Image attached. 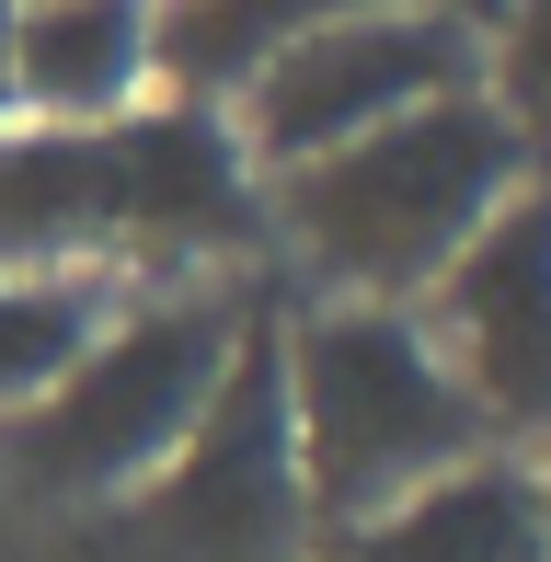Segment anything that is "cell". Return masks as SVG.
Masks as SVG:
<instances>
[{
    "label": "cell",
    "mask_w": 551,
    "mask_h": 562,
    "mask_svg": "<svg viewBox=\"0 0 551 562\" xmlns=\"http://www.w3.org/2000/svg\"><path fill=\"white\" fill-rule=\"evenodd\" d=\"M265 241V172L218 104L149 92L115 126H0V276H58L92 252L207 265Z\"/></svg>",
    "instance_id": "6da1fadb"
},
{
    "label": "cell",
    "mask_w": 551,
    "mask_h": 562,
    "mask_svg": "<svg viewBox=\"0 0 551 562\" xmlns=\"http://www.w3.org/2000/svg\"><path fill=\"white\" fill-rule=\"evenodd\" d=\"M517 184H540L529 138L494 115V92H437V104L368 126V138L322 149V161L276 172L265 218L334 276L345 299H391L414 311L437 288V265L471 241Z\"/></svg>",
    "instance_id": "7a4b0ae2"
},
{
    "label": "cell",
    "mask_w": 551,
    "mask_h": 562,
    "mask_svg": "<svg viewBox=\"0 0 551 562\" xmlns=\"http://www.w3.org/2000/svg\"><path fill=\"white\" fill-rule=\"evenodd\" d=\"M276 379H288L299 517L368 528L494 448L471 391L448 379V356L425 345V322L391 299H334L311 322H276Z\"/></svg>",
    "instance_id": "3957f363"
},
{
    "label": "cell",
    "mask_w": 551,
    "mask_h": 562,
    "mask_svg": "<svg viewBox=\"0 0 551 562\" xmlns=\"http://www.w3.org/2000/svg\"><path fill=\"white\" fill-rule=\"evenodd\" d=\"M241 322H254V299H230V288H184V299H149V311H115L23 414H0L12 482H35L58 505L138 494L184 448V425L207 414Z\"/></svg>",
    "instance_id": "277c9868"
},
{
    "label": "cell",
    "mask_w": 551,
    "mask_h": 562,
    "mask_svg": "<svg viewBox=\"0 0 551 562\" xmlns=\"http://www.w3.org/2000/svg\"><path fill=\"white\" fill-rule=\"evenodd\" d=\"M437 92H483V23H460L448 0H414V12L311 23V35L276 46L218 115H230L241 161L276 184V172H299V161H322V149L368 138V126L437 104Z\"/></svg>",
    "instance_id": "5b68a950"
},
{
    "label": "cell",
    "mask_w": 551,
    "mask_h": 562,
    "mask_svg": "<svg viewBox=\"0 0 551 562\" xmlns=\"http://www.w3.org/2000/svg\"><path fill=\"white\" fill-rule=\"evenodd\" d=\"M149 528L184 562H265L299 528V448H288V379H276V322L254 311L218 368L207 414L184 425V448L138 482Z\"/></svg>",
    "instance_id": "8992f818"
},
{
    "label": "cell",
    "mask_w": 551,
    "mask_h": 562,
    "mask_svg": "<svg viewBox=\"0 0 551 562\" xmlns=\"http://www.w3.org/2000/svg\"><path fill=\"white\" fill-rule=\"evenodd\" d=\"M414 322L471 391L483 437H551V184H517L471 229L414 299Z\"/></svg>",
    "instance_id": "52a82bcc"
},
{
    "label": "cell",
    "mask_w": 551,
    "mask_h": 562,
    "mask_svg": "<svg viewBox=\"0 0 551 562\" xmlns=\"http://www.w3.org/2000/svg\"><path fill=\"white\" fill-rule=\"evenodd\" d=\"M161 0H12V126H115L161 92Z\"/></svg>",
    "instance_id": "ba28073f"
},
{
    "label": "cell",
    "mask_w": 551,
    "mask_h": 562,
    "mask_svg": "<svg viewBox=\"0 0 551 562\" xmlns=\"http://www.w3.org/2000/svg\"><path fill=\"white\" fill-rule=\"evenodd\" d=\"M345 562H551L540 551V505H529V471L517 459H471V471L403 494L391 517L345 528Z\"/></svg>",
    "instance_id": "9c48e42d"
},
{
    "label": "cell",
    "mask_w": 551,
    "mask_h": 562,
    "mask_svg": "<svg viewBox=\"0 0 551 562\" xmlns=\"http://www.w3.org/2000/svg\"><path fill=\"white\" fill-rule=\"evenodd\" d=\"M345 12H414V0H161V92L172 104H230L241 81L299 46L311 23H345Z\"/></svg>",
    "instance_id": "30bf717a"
},
{
    "label": "cell",
    "mask_w": 551,
    "mask_h": 562,
    "mask_svg": "<svg viewBox=\"0 0 551 562\" xmlns=\"http://www.w3.org/2000/svg\"><path fill=\"white\" fill-rule=\"evenodd\" d=\"M104 322L115 311H104L92 276H0V414H23Z\"/></svg>",
    "instance_id": "8fae6325"
},
{
    "label": "cell",
    "mask_w": 551,
    "mask_h": 562,
    "mask_svg": "<svg viewBox=\"0 0 551 562\" xmlns=\"http://www.w3.org/2000/svg\"><path fill=\"white\" fill-rule=\"evenodd\" d=\"M483 92L540 161L551 149V0H506V12L483 23Z\"/></svg>",
    "instance_id": "7c38bea8"
},
{
    "label": "cell",
    "mask_w": 551,
    "mask_h": 562,
    "mask_svg": "<svg viewBox=\"0 0 551 562\" xmlns=\"http://www.w3.org/2000/svg\"><path fill=\"white\" fill-rule=\"evenodd\" d=\"M0 126H12V0H0Z\"/></svg>",
    "instance_id": "4fadbf2b"
},
{
    "label": "cell",
    "mask_w": 551,
    "mask_h": 562,
    "mask_svg": "<svg viewBox=\"0 0 551 562\" xmlns=\"http://www.w3.org/2000/svg\"><path fill=\"white\" fill-rule=\"evenodd\" d=\"M529 505H540V551H551V448H540V471H529Z\"/></svg>",
    "instance_id": "5bb4252c"
},
{
    "label": "cell",
    "mask_w": 551,
    "mask_h": 562,
    "mask_svg": "<svg viewBox=\"0 0 551 562\" xmlns=\"http://www.w3.org/2000/svg\"><path fill=\"white\" fill-rule=\"evenodd\" d=\"M448 12H460V23H494V12H506V0H448Z\"/></svg>",
    "instance_id": "9a60e30c"
}]
</instances>
